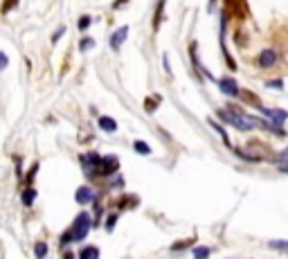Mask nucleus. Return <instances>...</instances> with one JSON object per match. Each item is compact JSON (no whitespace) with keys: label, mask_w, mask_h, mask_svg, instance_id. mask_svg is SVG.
Instances as JSON below:
<instances>
[{"label":"nucleus","mask_w":288,"mask_h":259,"mask_svg":"<svg viewBox=\"0 0 288 259\" xmlns=\"http://www.w3.org/2000/svg\"><path fill=\"white\" fill-rule=\"evenodd\" d=\"M95 45V41H93V39H83V41H81V45H79V47H81V50H88V47H93Z\"/></svg>","instance_id":"obj_22"},{"label":"nucleus","mask_w":288,"mask_h":259,"mask_svg":"<svg viewBox=\"0 0 288 259\" xmlns=\"http://www.w3.org/2000/svg\"><path fill=\"white\" fill-rule=\"evenodd\" d=\"M210 253H212V250L207 246H198V248H194V259H207Z\"/></svg>","instance_id":"obj_12"},{"label":"nucleus","mask_w":288,"mask_h":259,"mask_svg":"<svg viewBox=\"0 0 288 259\" xmlns=\"http://www.w3.org/2000/svg\"><path fill=\"white\" fill-rule=\"evenodd\" d=\"M268 246L272 250H279V253L288 255V241H284V239H272V241H268Z\"/></svg>","instance_id":"obj_11"},{"label":"nucleus","mask_w":288,"mask_h":259,"mask_svg":"<svg viewBox=\"0 0 288 259\" xmlns=\"http://www.w3.org/2000/svg\"><path fill=\"white\" fill-rule=\"evenodd\" d=\"M99 126L104 131H108V133H113V131H117V122L113 118H99Z\"/></svg>","instance_id":"obj_10"},{"label":"nucleus","mask_w":288,"mask_h":259,"mask_svg":"<svg viewBox=\"0 0 288 259\" xmlns=\"http://www.w3.org/2000/svg\"><path fill=\"white\" fill-rule=\"evenodd\" d=\"M268 86H272V88H282V79H279V81H268Z\"/></svg>","instance_id":"obj_26"},{"label":"nucleus","mask_w":288,"mask_h":259,"mask_svg":"<svg viewBox=\"0 0 288 259\" xmlns=\"http://www.w3.org/2000/svg\"><path fill=\"white\" fill-rule=\"evenodd\" d=\"M79 259H99V248L97 246L83 248L81 253H79Z\"/></svg>","instance_id":"obj_9"},{"label":"nucleus","mask_w":288,"mask_h":259,"mask_svg":"<svg viewBox=\"0 0 288 259\" xmlns=\"http://www.w3.org/2000/svg\"><path fill=\"white\" fill-rule=\"evenodd\" d=\"M194 241H196L194 237H192V239H182V241H176V243H173V246H171V250H185V248H189Z\"/></svg>","instance_id":"obj_15"},{"label":"nucleus","mask_w":288,"mask_h":259,"mask_svg":"<svg viewBox=\"0 0 288 259\" xmlns=\"http://www.w3.org/2000/svg\"><path fill=\"white\" fill-rule=\"evenodd\" d=\"M34 199H36V189L27 187L23 192V203H25V205H32V203H34Z\"/></svg>","instance_id":"obj_13"},{"label":"nucleus","mask_w":288,"mask_h":259,"mask_svg":"<svg viewBox=\"0 0 288 259\" xmlns=\"http://www.w3.org/2000/svg\"><path fill=\"white\" fill-rule=\"evenodd\" d=\"M133 144H135V151H137V153H151V149H149L147 142L137 140V142H133Z\"/></svg>","instance_id":"obj_20"},{"label":"nucleus","mask_w":288,"mask_h":259,"mask_svg":"<svg viewBox=\"0 0 288 259\" xmlns=\"http://www.w3.org/2000/svg\"><path fill=\"white\" fill-rule=\"evenodd\" d=\"M218 86H221V90H223L225 95H230V97H236V95H239V86H236V81L232 79V77L218 79Z\"/></svg>","instance_id":"obj_4"},{"label":"nucleus","mask_w":288,"mask_h":259,"mask_svg":"<svg viewBox=\"0 0 288 259\" xmlns=\"http://www.w3.org/2000/svg\"><path fill=\"white\" fill-rule=\"evenodd\" d=\"M158 101H160V95H153V97H149V100L144 101V108H147L149 113H153V111H155V104H158Z\"/></svg>","instance_id":"obj_17"},{"label":"nucleus","mask_w":288,"mask_h":259,"mask_svg":"<svg viewBox=\"0 0 288 259\" xmlns=\"http://www.w3.org/2000/svg\"><path fill=\"white\" fill-rule=\"evenodd\" d=\"M90 20H93V18L90 16H81V20H79V30H88V25H90Z\"/></svg>","instance_id":"obj_21"},{"label":"nucleus","mask_w":288,"mask_h":259,"mask_svg":"<svg viewBox=\"0 0 288 259\" xmlns=\"http://www.w3.org/2000/svg\"><path fill=\"white\" fill-rule=\"evenodd\" d=\"M279 171H284V174H288V162H286V165H279Z\"/></svg>","instance_id":"obj_29"},{"label":"nucleus","mask_w":288,"mask_h":259,"mask_svg":"<svg viewBox=\"0 0 288 259\" xmlns=\"http://www.w3.org/2000/svg\"><path fill=\"white\" fill-rule=\"evenodd\" d=\"M95 199V192L90 187H79L77 189V203H90V200Z\"/></svg>","instance_id":"obj_8"},{"label":"nucleus","mask_w":288,"mask_h":259,"mask_svg":"<svg viewBox=\"0 0 288 259\" xmlns=\"http://www.w3.org/2000/svg\"><path fill=\"white\" fill-rule=\"evenodd\" d=\"M277 52H272V50H264V52L259 54V59H257V63L261 65V68H270V65H275L277 63Z\"/></svg>","instance_id":"obj_5"},{"label":"nucleus","mask_w":288,"mask_h":259,"mask_svg":"<svg viewBox=\"0 0 288 259\" xmlns=\"http://www.w3.org/2000/svg\"><path fill=\"white\" fill-rule=\"evenodd\" d=\"M115 221H117V217H115V214H111V219L106 221V230H113V228H115Z\"/></svg>","instance_id":"obj_24"},{"label":"nucleus","mask_w":288,"mask_h":259,"mask_svg":"<svg viewBox=\"0 0 288 259\" xmlns=\"http://www.w3.org/2000/svg\"><path fill=\"white\" fill-rule=\"evenodd\" d=\"M34 253H36V257H38V259H43L47 255V243L45 241H38L34 246Z\"/></svg>","instance_id":"obj_16"},{"label":"nucleus","mask_w":288,"mask_h":259,"mask_svg":"<svg viewBox=\"0 0 288 259\" xmlns=\"http://www.w3.org/2000/svg\"><path fill=\"white\" fill-rule=\"evenodd\" d=\"M90 230V214L81 212L79 217L75 219V223L65 230V235L61 237V243H70V241H81L83 237L88 235Z\"/></svg>","instance_id":"obj_1"},{"label":"nucleus","mask_w":288,"mask_h":259,"mask_svg":"<svg viewBox=\"0 0 288 259\" xmlns=\"http://www.w3.org/2000/svg\"><path fill=\"white\" fill-rule=\"evenodd\" d=\"M259 111L264 113V115H268L270 120H275V126H279V124H282L284 120L288 118V113H286V111H272V108H264V106L259 108Z\"/></svg>","instance_id":"obj_6"},{"label":"nucleus","mask_w":288,"mask_h":259,"mask_svg":"<svg viewBox=\"0 0 288 259\" xmlns=\"http://www.w3.org/2000/svg\"><path fill=\"white\" fill-rule=\"evenodd\" d=\"M115 169H117V158H115V156H108V158H101L99 167H97V174H99V176H106V174H113Z\"/></svg>","instance_id":"obj_3"},{"label":"nucleus","mask_w":288,"mask_h":259,"mask_svg":"<svg viewBox=\"0 0 288 259\" xmlns=\"http://www.w3.org/2000/svg\"><path fill=\"white\" fill-rule=\"evenodd\" d=\"M239 95H241V97L248 101V104H254V106H257V108H261V101H259V100H257V97H254L252 93H248V90H243V93H239Z\"/></svg>","instance_id":"obj_14"},{"label":"nucleus","mask_w":288,"mask_h":259,"mask_svg":"<svg viewBox=\"0 0 288 259\" xmlns=\"http://www.w3.org/2000/svg\"><path fill=\"white\" fill-rule=\"evenodd\" d=\"M279 160H284V162H288V149H284L282 156H279Z\"/></svg>","instance_id":"obj_27"},{"label":"nucleus","mask_w":288,"mask_h":259,"mask_svg":"<svg viewBox=\"0 0 288 259\" xmlns=\"http://www.w3.org/2000/svg\"><path fill=\"white\" fill-rule=\"evenodd\" d=\"M63 32H65V27H59V32H57V34L52 36V41H54V43L59 41V39H61V34H63Z\"/></svg>","instance_id":"obj_25"},{"label":"nucleus","mask_w":288,"mask_h":259,"mask_svg":"<svg viewBox=\"0 0 288 259\" xmlns=\"http://www.w3.org/2000/svg\"><path fill=\"white\" fill-rule=\"evenodd\" d=\"M137 196H124V200H119V207H135Z\"/></svg>","instance_id":"obj_18"},{"label":"nucleus","mask_w":288,"mask_h":259,"mask_svg":"<svg viewBox=\"0 0 288 259\" xmlns=\"http://www.w3.org/2000/svg\"><path fill=\"white\" fill-rule=\"evenodd\" d=\"M7 63H9V61H7V54H5V52H0V70H5Z\"/></svg>","instance_id":"obj_23"},{"label":"nucleus","mask_w":288,"mask_h":259,"mask_svg":"<svg viewBox=\"0 0 288 259\" xmlns=\"http://www.w3.org/2000/svg\"><path fill=\"white\" fill-rule=\"evenodd\" d=\"M14 5H16V2H7V5L5 7H2V12H9V9H12V7Z\"/></svg>","instance_id":"obj_28"},{"label":"nucleus","mask_w":288,"mask_h":259,"mask_svg":"<svg viewBox=\"0 0 288 259\" xmlns=\"http://www.w3.org/2000/svg\"><path fill=\"white\" fill-rule=\"evenodd\" d=\"M129 36V27H119L115 34L111 36V47L113 50H119V45H122V41Z\"/></svg>","instance_id":"obj_7"},{"label":"nucleus","mask_w":288,"mask_h":259,"mask_svg":"<svg viewBox=\"0 0 288 259\" xmlns=\"http://www.w3.org/2000/svg\"><path fill=\"white\" fill-rule=\"evenodd\" d=\"M162 12H165V2H160L158 9H155V18H153V30H158L160 25V16H162Z\"/></svg>","instance_id":"obj_19"},{"label":"nucleus","mask_w":288,"mask_h":259,"mask_svg":"<svg viewBox=\"0 0 288 259\" xmlns=\"http://www.w3.org/2000/svg\"><path fill=\"white\" fill-rule=\"evenodd\" d=\"M236 153L241 156L243 160H248V162H259V160H266V158H270V149L266 147L264 142H248L243 149H236Z\"/></svg>","instance_id":"obj_2"}]
</instances>
